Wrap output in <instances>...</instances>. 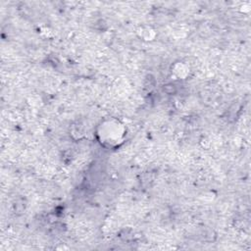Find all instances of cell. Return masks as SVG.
<instances>
[{
	"label": "cell",
	"instance_id": "obj_1",
	"mask_svg": "<svg viewBox=\"0 0 251 251\" xmlns=\"http://www.w3.org/2000/svg\"><path fill=\"white\" fill-rule=\"evenodd\" d=\"M97 136L104 146L115 147L124 141L126 127L120 121L114 119L107 120L99 126Z\"/></svg>",
	"mask_w": 251,
	"mask_h": 251
}]
</instances>
